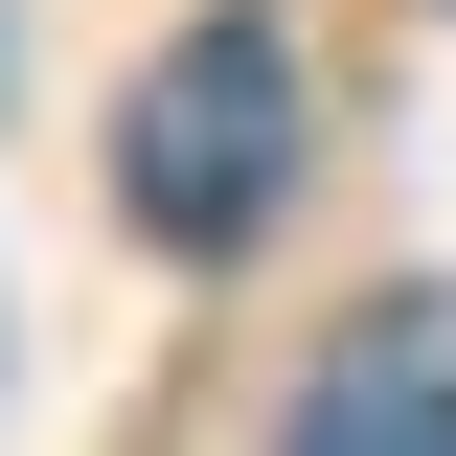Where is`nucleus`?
Here are the masks:
<instances>
[{
	"instance_id": "obj_1",
	"label": "nucleus",
	"mask_w": 456,
	"mask_h": 456,
	"mask_svg": "<svg viewBox=\"0 0 456 456\" xmlns=\"http://www.w3.org/2000/svg\"><path fill=\"white\" fill-rule=\"evenodd\" d=\"M297 183V46L228 0V23H183L160 69H137V114H114V206L160 228V251H251Z\"/></svg>"
},
{
	"instance_id": "obj_2",
	"label": "nucleus",
	"mask_w": 456,
	"mask_h": 456,
	"mask_svg": "<svg viewBox=\"0 0 456 456\" xmlns=\"http://www.w3.org/2000/svg\"><path fill=\"white\" fill-rule=\"evenodd\" d=\"M297 434H320V456H434L456 434V297H388V320L297 388Z\"/></svg>"
}]
</instances>
